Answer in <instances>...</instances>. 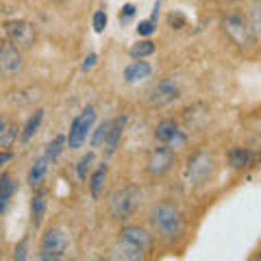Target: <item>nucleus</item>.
I'll list each match as a JSON object with an SVG mask.
<instances>
[{
	"label": "nucleus",
	"mask_w": 261,
	"mask_h": 261,
	"mask_svg": "<svg viewBox=\"0 0 261 261\" xmlns=\"http://www.w3.org/2000/svg\"><path fill=\"white\" fill-rule=\"evenodd\" d=\"M150 248H152V235L144 226L128 224L120 231L116 246L111 248V257L122 261H137L144 259L146 252H150Z\"/></svg>",
	"instance_id": "nucleus-1"
},
{
	"label": "nucleus",
	"mask_w": 261,
	"mask_h": 261,
	"mask_svg": "<svg viewBox=\"0 0 261 261\" xmlns=\"http://www.w3.org/2000/svg\"><path fill=\"white\" fill-rule=\"evenodd\" d=\"M150 226L154 235L163 242H174L183 233V216L174 205L159 202L150 209Z\"/></svg>",
	"instance_id": "nucleus-2"
},
{
	"label": "nucleus",
	"mask_w": 261,
	"mask_h": 261,
	"mask_svg": "<svg viewBox=\"0 0 261 261\" xmlns=\"http://www.w3.org/2000/svg\"><path fill=\"white\" fill-rule=\"evenodd\" d=\"M140 202H142V192L137 185L118 187L116 192H111L109 200H107L109 218L116 220V222H126V220H130L135 216Z\"/></svg>",
	"instance_id": "nucleus-3"
},
{
	"label": "nucleus",
	"mask_w": 261,
	"mask_h": 261,
	"mask_svg": "<svg viewBox=\"0 0 261 261\" xmlns=\"http://www.w3.org/2000/svg\"><path fill=\"white\" fill-rule=\"evenodd\" d=\"M222 33L233 46L240 50H255L257 48V33L252 31L246 15L240 13H228L222 18Z\"/></svg>",
	"instance_id": "nucleus-4"
},
{
	"label": "nucleus",
	"mask_w": 261,
	"mask_h": 261,
	"mask_svg": "<svg viewBox=\"0 0 261 261\" xmlns=\"http://www.w3.org/2000/svg\"><path fill=\"white\" fill-rule=\"evenodd\" d=\"M94 122H96V111H94V107H85L74 120H72L70 133H68V137H65V146H70V150L81 148V146L87 142V135L92 133Z\"/></svg>",
	"instance_id": "nucleus-5"
},
{
	"label": "nucleus",
	"mask_w": 261,
	"mask_h": 261,
	"mask_svg": "<svg viewBox=\"0 0 261 261\" xmlns=\"http://www.w3.org/2000/svg\"><path fill=\"white\" fill-rule=\"evenodd\" d=\"M5 35L9 44L20 48V50H27V48L35 44L37 33H35V27L27 20H9L5 22Z\"/></svg>",
	"instance_id": "nucleus-6"
},
{
	"label": "nucleus",
	"mask_w": 261,
	"mask_h": 261,
	"mask_svg": "<svg viewBox=\"0 0 261 261\" xmlns=\"http://www.w3.org/2000/svg\"><path fill=\"white\" fill-rule=\"evenodd\" d=\"M178 98V87L172 79H163L159 83H154L148 92H146V105L150 109H161V107H168L172 105Z\"/></svg>",
	"instance_id": "nucleus-7"
},
{
	"label": "nucleus",
	"mask_w": 261,
	"mask_h": 261,
	"mask_svg": "<svg viewBox=\"0 0 261 261\" xmlns=\"http://www.w3.org/2000/svg\"><path fill=\"white\" fill-rule=\"evenodd\" d=\"M68 250V235L61 228H50L42 238V250H39V259L44 261H59L65 257Z\"/></svg>",
	"instance_id": "nucleus-8"
},
{
	"label": "nucleus",
	"mask_w": 261,
	"mask_h": 261,
	"mask_svg": "<svg viewBox=\"0 0 261 261\" xmlns=\"http://www.w3.org/2000/svg\"><path fill=\"white\" fill-rule=\"evenodd\" d=\"M24 70V57L22 50L9 42H0V74L7 79L18 76Z\"/></svg>",
	"instance_id": "nucleus-9"
},
{
	"label": "nucleus",
	"mask_w": 261,
	"mask_h": 261,
	"mask_svg": "<svg viewBox=\"0 0 261 261\" xmlns=\"http://www.w3.org/2000/svg\"><path fill=\"white\" fill-rule=\"evenodd\" d=\"M176 161V154L174 150L166 148V146H159V148H152L146 157V172L150 176H163L172 170Z\"/></svg>",
	"instance_id": "nucleus-10"
},
{
	"label": "nucleus",
	"mask_w": 261,
	"mask_h": 261,
	"mask_svg": "<svg viewBox=\"0 0 261 261\" xmlns=\"http://www.w3.org/2000/svg\"><path fill=\"white\" fill-rule=\"evenodd\" d=\"M216 170V161L207 152H196L194 157L187 161V178L192 183H205L207 178H211Z\"/></svg>",
	"instance_id": "nucleus-11"
},
{
	"label": "nucleus",
	"mask_w": 261,
	"mask_h": 261,
	"mask_svg": "<svg viewBox=\"0 0 261 261\" xmlns=\"http://www.w3.org/2000/svg\"><path fill=\"white\" fill-rule=\"evenodd\" d=\"M15 192H18V181L11 172H3L0 174V214H7Z\"/></svg>",
	"instance_id": "nucleus-12"
},
{
	"label": "nucleus",
	"mask_w": 261,
	"mask_h": 261,
	"mask_svg": "<svg viewBox=\"0 0 261 261\" xmlns=\"http://www.w3.org/2000/svg\"><path fill=\"white\" fill-rule=\"evenodd\" d=\"M46 207H48V194L44 190H37L31 198V224L39 228L44 222V216H46Z\"/></svg>",
	"instance_id": "nucleus-13"
},
{
	"label": "nucleus",
	"mask_w": 261,
	"mask_h": 261,
	"mask_svg": "<svg viewBox=\"0 0 261 261\" xmlns=\"http://www.w3.org/2000/svg\"><path fill=\"white\" fill-rule=\"evenodd\" d=\"M152 74V68L148 61H142V59H135L130 65L124 68V81L126 83H140V81L148 79Z\"/></svg>",
	"instance_id": "nucleus-14"
},
{
	"label": "nucleus",
	"mask_w": 261,
	"mask_h": 261,
	"mask_svg": "<svg viewBox=\"0 0 261 261\" xmlns=\"http://www.w3.org/2000/svg\"><path fill=\"white\" fill-rule=\"evenodd\" d=\"M124 122H126V118H116V120H111L109 130H107V135H105V142H102V146L107 148V154L116 152L118 144H120V137H122V128H124Z\"/></svg>",
	"instance_id": "nucleus-15"
},
{
	"label": "nucleus",
	"mask_w": 261,
	"mask_h": 261,
	"mask_svg": "<svg viewBox=\"0 0 261 261\" xmlns=\"http://www.w3.org/2000/svg\"><path fill=\"white\" fill-rule=\"evenodd\" d=\"M107 174H109V170L102 163V166H98L94 172H92V176H89V192H92V198L94 200H98L102 196L105 183H107Z\"/></svg>",
	"instance_id": "nucleus-16"
},
{
	"label": "nucleus",
	"mask_w": 261,
	"mask_h": 261,
	"mask_svg": "<svg viewBox=\"0 0 261 261\" xmlns=\"http://www.w3.org/2000/svg\"><path fill=\"white\" fill-rule=\"evenodd\" d=\"M48 163H50V161H48L46 157H39V159L33 161V166H31V170H29V176H27V183L33 187V190L42 185L44 176H46V172H48Z\"/></svg>",
	"instance_id": "nucleus-17"
},
{
	"label": "nucleus",
	"mask_w": 261,
	"mask_h": 261,
	"mask_svg": "<svg viewBox=\"0 0 261 261\" xmlns=\"http://www.w3.org/2000/svg\"><path fill=\"white\" fill-rule=\"evenodd\" d=\"M176 135H178V128L174 124V120H163L154 126V140L161 144H172Z\"/></svg>",
	"instance_id": "nucleus-18"
},
{
	"label": "nucleus",
	"mask_w": 261,
	"mask_h": 261,
	"mask_svg": "<svg viewBox=\"0 0 261 261\" xmlns=\"http://www.w3.org/2000/svg\"><path fill=\"white\" fill-rule=\"evenodd\" d=\"M42 120H44V109H37V111L27 120V124H24V128H22V135H20L22 144H29V142H31V137L37 133L39 124H42Z\"/></svg>",
	"instance_id": "nucleus-19"
},
{
	"label": "nucleus",
	"mask_w": 261,
	"mask_h": 261,
	"mask_svg": "<svg viewBox=\"0 0 261 261\" xmlns=\"http://www.w3.org/2000/svg\"><path fill=\"white\" fill-rule=\"evenodd\" d=\"M250 163V150L248 148H242V146H233L228 150V166L235 168V170H242Z\"/></svg>",
	"instance_id": "nucleus-20"
},
{
	"label": "nucleus",
	"mask_w": 261,
	"mask_h": 261,
	"mask_svg": "<svg viewBox=\"0 0 261 261\" xmlns=\"http://www.w3.org/2000/svg\"><path fill=\"white\" fill-rule=\"evenodd\" d=\"M63 148H65V135H55L53 140L48 142V146H46V154H44V157L48 161H55L63 152Z\"/></svg>",
	"instance_id": "nucleus-21"
},
{
	"label": "nucleus",
	"mask_w": 261,
	"mask_h": 261,
	"mask_svg": "<svg viewBox=\"0 0 261 261\" xmlns=\"http://www.w3.org/2000/svg\"><path fill=\"white\" fill-rule=\"evenodd\" d=\"M152 53H154V44L150 39H142V42L130 46V50H128V55L133 57V59H144V57H150Z\"/></svg>",
	"instance_id": "nucleus-22"
},
{
	"label": "nucleus",
	"mask_w": 261,
	"mask_h": 261,
	"mask_svg": "<svg viewBox=\"0 0 261 261\" xmlns=\"http://www.w3.org/2000/svg\"><path fill=\"white\" fill-rule=\"evenodd\" d=\"M94 161H96V154H94V152H87L85 157L79 161V166H76V174H79L81 181H87V174H89V170H92Z\"/></svg>",
	"instance_id": "nucleus-23"
},
{
	"label": "nucleus",
	"mask_w": 261,
	"mask_h": 261,
	"mask_svg": "<svg viewBox=\"0 0 261 261\" xmlns=\"http://www.w3.org/2000/svg\"><path fill=\"white\" fill-rule=\"evenodd\" d=\"M15 137H18V126L15 124H7L5 130H0V148H11Z\"/></svg>",
	"instance_id": "nucleus-24"
},
{
	"label": "nucleus",
	"mask_w": 261,
	"mask_h": 261,
	"mask_svg": "<svg viewBox=\"0 0 261 261\" xmlns=\"http://www.w3.org/2000/svg\"><path fill=\"white\" fill-rule=\"evenodd\" d=\"M109 124H111V120L102 122V124L94 130V135H92V146H94V148H100V146H102L105 135H107V130H109Z\"/></svg>",
	"instance_id": "nucleus-25"
},
{
	"label": "nucleus",
	"mask_w": 261,
	"mask_h": 261,
	"mask_svg": "<svg viewBox=\"0 0 261 261\" xmlns=\"http://www.w3.org/2000/svg\"><path fill=\"white\" fill-rule=\"evenodd\" d=\"M92 27H94V31H96V33H102V31H105V27H107V13H105L102 9L94 13V18H92Z\"/></svg>",
	"instance_id": "nucleus-26"
},
{
	"label": "nucleus",
	"mask_w": 261,
	"mask_h": 261,
	"mask_svg": "<svg viewBox=\"0 0 261 261\" xmlns=\"http://www.w3.org/2000/svg\"><path fill=\"white\" fill-rule=\"evenodd\" d=\"M152 33H154V22H150V20H144V22L137 24V35L148 37V35H152Z\"/></svg>",
	"instance_id": "nucleus-27"
},
{
	"label": "nucleus",
	"mask_w": 261,
	"mask_h": 261,
	"mask_svg": "<svg viewBox=\"0 0 261 261\" xmlns=\"http://www.w3.org/2000/svg\"><path fill=\"white\" fill-rule=\"evenodd\" d=\"M29 257V244H27V240H22L18 246H15V252H13V259H20V261H24Z\"/></svg>",
	"instance_id": "nucleus-28"
},
{
	"label": "nucleus",
	"mask_w": 261,
	"mask_h": 261,
	"mask_svg": "<svg viewBox=\"0 0 261 261\" xmlns=\"http://www.w3.org/2000/svg\"><path fill=\"white\" fill-rule=\"evenodd\" d=\"M168 22H170V27H172V29H183L187 20H185V15H181V13H170Z\"/></svg>",
	"instance_id": "nucleus-29"
},
{
	"label": "nucleus",
	"mask_w": 261,
	"mask_h": 261,
	"mask_svg": "<svg viewBox=\"0 0 261 261\" xmlns=\"http://www.w3.org/2000/svg\"><path fill=\"white\" fill-rule=\"evenodd\" d=\"M259 24H261L259 22V5L255 3V5H252V9H250V27H252V31H255L257 35H259V29H261Z\"/></svg>",
	"instance_id": "nucleus-30"
},
{
	"label": "nucleus",
	"mask_w": 261,
	"mask_h": 261,
	"mask_svg": "<svg viewBox=\"0 0 261 261\" xmlns=\"http://www.w3.org/2000/svg\"><path fill=\"white\" fill-rule=\"evenodd\" d=\"M133 15H135V5H124L120 11V22H126L133 18Z\"/></svg>",
	"instance_id": "nucleus-31"
},
{
	"label": "nucleus",
	"mask_w": 261,
	"mask_h": 261,
	"mask_svg": "<svg viewBox=\"0 0 261 261\" xmlns=\"http://www.w3.org/2000/svg\"><path fill=\"white\" fill-rule=\"evenodd\" d=\"M96 59H98V57L92 53V55H87L85 57V61H83V72H87V70H92L94 68V65H96Z\"/></svg>",
	"instance_id": "nucleus-32"
},
{
	"label": "nucleus",
	"mask_w": 261,
	"mask_h": 261,
	"mask_svg": "<svg viewBox=\"0 0 261 261\" xmlns=\"http://www.w3.org/2000/svg\"><path fill=\"white\" fill-rule=\"evenodd\" d=\"M13 159V154L9 150H0V166H5V163H9Z\"/></svg>",
	"instance_id": "nucleus-33"
},
{
	"label": "nucleus",
	"mask_w": 261,
	"mask_h": 261,
	"mask_svg": "<svg viewBox=\"0 0 261 261\" xmlns=\"http://www.w3.org/2000/svg\"><path fill=\"white\" fill-rule=\"evenodd\" d=\"M205 3H240V0H205Z\"/></svg>",
	"instance_id": "nucleus-34"
},
{
	"label": "nucleus",
	"mask_w": 261,
	"mask_h": 261,
	"mask_svg": "<svg viewBox=\"0 0 261 261\" xmlns=\"http://www.w3.org/2000/svg\"><path fill=\"white\" fill-rule=\"evenodd\" d=\"M7 124H9V122H7L3 116H0V130H5V128H7Z\"/></svg>",
	"instance_id": "nucleus-35"
},
{
	"label": "nucleus",
	"mask_w": 261,
	"mask_h": 261,
	"mask_svg": "<svg viewBox=\"0 0 261 261\" xmlns=\"http://www.w3.org/2000/svg\"><path fill=\"white\" fill-rule=\"evenodd\" d=\"M50 3H65V0H50Z\"/></svg>",
	"instance_id": "nucleus-36"
}]
</instances>
